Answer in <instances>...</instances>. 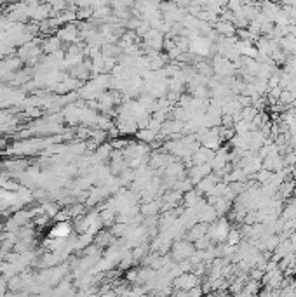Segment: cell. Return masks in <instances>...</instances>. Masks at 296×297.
<instances>
[{
	"instance_id": "cell-1",
	"label": "cell",
	"mask_w": 296,
	"mask_h": 297,
	"mask_svg": "<svg viewBox=\"0 0 296 297\" xmlns=\"http://www.w3.org/2000/svg\"><path fill=\"white\" fill-rule=\"evenodd\" d=\"M70 235V226L66 222H60L56 228H52L51 230V237L52 238H64Z\"/></svg>"
},
{
	"instance_id": "cell-2",
	"label": "cell",
	"mask_w": 296,
	"mask_h": 297,
	"mask_svg": "<svg viewBox=\"0 0 296 297\" xmlns=\"http://www.w3.org/2000/svg\"><path fill=\"white\" fill-rule=\"evenodd\" d=\"M228 242L230 243L239 242V233H237V231H230V233H228Z\"/></svg>"
}]
</instances>
